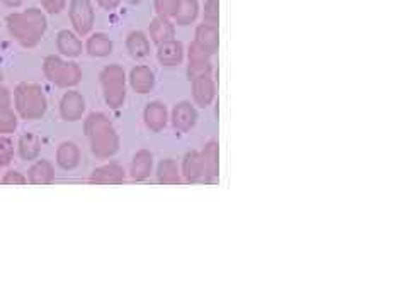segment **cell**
<instances>
[{
	"mask_svg": "<svg viewBox=\"0 0 408 305\" xmlns=\"http://www.w3.org/2000/svg\"><path fill=\"white\" fill-rule=\"evenodd\" d=\"M84 133L96 158L109 160L119 151V136L106 114H89L84 121Z\"/></svg>",
	"mask_w": 408,
	"mask_h": 305,
	"instance_id": "obj_1",
	"label": "cell"
},
{
	"mask_svg": "<svg viewBox=\"0 0 408 305\" xmlns=\"http://www.w3.org/2000/svg\"><path fill=\"white\" fill-rule=\"evenodd\" d=\"M9 31L24 48L38 46L47 31V18L38 9H30L24 14H14L7 19Z\"/></svg>",
	"mask_w": 408,
	"mask_h": 305,
	"instance_id": "obj_2",
	"label": "cell"
},
{
	"mask_svg": "<svg viewBox=\"0 0 408 305\" xmlns=\"http://www.w3.org/2000/svg\"><path fill=\"white\" fill-rule=\"evenodd\" d=\"M16 114L24 121H38L48 110V98L38 84L23 82L14 89Z\"/></svg>",
	"mask_w": 408,
	"mask_h": 305,
	"instance_id": "obj_3",
	"label": "cell"
},
{
	"mask_svg": "<svg viewBox=\"0 0 408 305\" xmlns=\"http://www.w3.org/2000/svg\"><path fill=\"white\" fill-rule=\"evenodd\" d=\"M101 86L104 102L109 109H121L126 102V72L119 65H107L102 70L101 75Z\"/></svg>",
	"mask_w": 408,
	"mask_h": 305,
	"instance_id": "obj_4",
	"label": "cell"
},
{
	"mask_svg": "<svg viewBox=\"0 0 408 305\" xmlns=\"http://www.w3.org/2000/svg\"><path fill=\"white\" fill-rule=\"evenodd\" d=\"M43 73L49 84L60 89H72L82 82V68L73 61H65L58 56L44 58Z\"/></svg>",
	"mask_w": 408,
	"mask_h": 305,
	"instance_id": "obj_5",
	"label": "cell"
},
{
	"mask_svg": "<svg viewBox=\"0 0 408 305\" xmlns=\"http://www.w3.org/2000/svg\"><path fill=\"white\" fill-rule=\"evenodd\" d=\"M211 56L204 48L192 41L187 48V77L189 80L199 75H213Z\"/></svg>",
	"mask_w": 408,
	"mask_h": 305,
	"instance_id": "obj_6",
	"label": "cell"
},
{
	"mask_svg": "<svg viewBox=\"0 0 408 305\" xmlns=\"http://www.w3.org/2000/svg\"><path fill=\"white\" fill-rule=\"evenodd\" d=\"M70 20L77 34H89L94 26V9L89 0H73L70 6Z\"/></svg>",
	"mask_w": 408,
	"mask_h": 305,
	"instance_id": "obj_7",
	"label": "cell"
},
{
	"mask_svg": "<svg viewBox=\"0 0 408 305\" xmlns=\"http://www.w3.org/2000/svg\"><path fill=\"white\" fill-rule=\"evenodd\" d=\"M168 121L172 122L175 131H179V133H187V131H191L197 122L196 107L187 100L177 102L174 109H172L171 115H168Z\"/></svg>",
	"mask_w": 408,
	"mask_h": 305,
	"instance_id": "obj_8",
	"label": "cell"
},
{
	"mask_svg": "<svg viewBox=\"0 0 408 305\" xmlns=\"http://www.w3.org/2000/svg\"><path fill=\"white\" fill-rule=\"evenodd\" d=\"M85 114V98L77 90H68L60 100V115L63 121L77 122L82 121Z\"/></svg>",
	"mask_w": 408,
	"mask_h": 305,
	"instance_id": "obj_9",
	"label": "cell"
},
{
	"mask_svg": "<svg viewBox=\"0 0 408 305\" xmlns=\"http://www.w3.org/2000/svg\"><path fill=\"white\" fill-rule=\"evenodd\" d=\"M191 92L196 105L203 107V109L211 105L214 96H216V84H214L213 75H199L192 78Z\"/></svg>",
	"mask_w": 408,
	"mask_h": 305,
	"instance_id": "obj_10",
	"label": "cell"
},
{
	"mask_svg": "<svg viewBox=\"0 0 408 305\" xmlns=\"http://www.w3.org/2000/svg\"><path fill=\"white\" fill-rule=\"evenodd\" d=\"M18 114L12 109V92L0 85V134H11L18 129Z\"/></svg>",
	"mask_w": 408,
	"mask_h": 305,
	"instance_id": "obj_11",
	"label": "cell"
},
{
	"mask_svg": "<svg viewBox=\"0 0 408 305\" xmlns=\"http://www.w3.org/2000/svg\"><path fill=\"white\" fill-rule=\"evenodd\" d=\"M89 181L96 185H121L126 181V171L119 163H106L90 173Z\"/></svg>",
	"mask_w": 408,
	"mask_h": 305,
	"instance_id": "obj_12",
	"label": "cell"
},
{
	"mask_svg": "<svg viewBox=\"0 0 408 305\" xmlns=\"http://www.w3.org/2000/svg\"><path fill=\"white\" fill-rule=\"evenodd\" d=\"M180 175L183 180L187 183H197V181H204V162L201 151H187L184 155L183 167H180Z\"/></svg>",
	"mask_w": 408,
	"mask_h": 305,
	"instance_id": "obj_13",
	"label": "cell"
},
{
	"mask_svg": "<svg viewBox=\"0 0 408 305\" xmlns=\"http://www.w3.org/2000/svg\"><path fill=\"white\" fill-rule=\"evenodd\" d=\"M168 109L163 102H150L143 110V121L152 133H162L168 124Z\"/></svg>",
	"mask_w": 408,
	"mask_h": 305,
	"instance_id": "obj_14",
	"label": "cell"
},
{
	"mask_svg": "<svg viewBox=\"0 0 408 305\" xmlns=\"http://www.w3.org/2000/svg\"><path fill=\"white\" fill-rule=\"evenodd\" d=\"M130 86L133 89V92L140 93V96H145L150 93L155 86V73L154 70L147 65H136V67L130 72L128 77Z\"/></svg>",
	"mask_w": 408,
	"mask_h": 305,
	"instance_id": "obj_15",
	"label": "cell"
},
{
	"mask_svg": "<svg viewBox=\"0 0 408 305\" xmlns=\"http://www.w3.org/2000/svg\"><path fill=\"white\" fill-rule=\"evenodd\" d=\"M184 55V44L177 39H171L167 41V43L159 44V49H156V60H159L160 65H163V67L167 68L183 65Z\"/></svg>",
	"mask_w": 408,
	"mask_h": 305,
	"instance_id": "obj_16",
	"label": "cell"
},
{
	"mask_svg": "<svg viewBox=\"0 0 408 305\" xmlns=\"http://www.w3.org/2000/svg\"><path fill=\"white\" fill-rule=\"evenodd\" d=\"M152 171H154V155L148 150H138L135 152L133 160H131L130 176L135 181H143L150 179Z\"/></svg>",
	"mask_w": 408,
	"mask_h": 305,
	"instance_id": "obj_17",
	"label": "cell"
},
{
	"mask_svg": "<svg viewBox=\"0 0 408 305\" xmlns=\"http://www.w3.org/2000/svg\"><path fill=\"white\" fill-rule=\"evenodd\" d=\"M194 43L204 48L209 55H216L218 48H220V32H218V26L213 24L203 22L196 27L194 32Z\"/></svg>",
	"mask_w": 408,
	"mask_h": 305,
	"instance_id": "obj_18",
	"label": "cell"
},
{
	"mask_svg": "<svg viewBox=\"0 0 408 305\" xmlns=\"http://www.w3.org/2000/svg\"><path fill=\"white\" fill-rule=\"evenodd\" d=\"M201 156L204 162V181L211 183L216 180L218 171H220V148L216 141L206 143V146L201 150Z\"/></svg>",
	"mask_w": 408,
	"mask_h": 305,
	"instance_id": "obj_19",
	"label": "cell"
},
{
	"mask_svg": "<svg viewBox=\"0 0 408 305\" xmlns=\"http://www.w3.org/2000/svg\"><path fill=\"white\" fill-rule=\"evenodd\" d=\"M148 32H150V39L159 46V44L167 43V41L175 39V22L172 19L156 15L150 22Z\"/></svg>",
	"mask_w": 408,
	"mask_h": 305,
	"instance_id": "obj_20",
	"label": "cell"
},
{
	"mask_svg": "<svg viewBox=\"0 0 408 305\" xmlns=\"http://www.w3.org/2000/svg\"><path fill=\"white\" fill-rule=\"evenodd\" d=\"M27 181L32 185H51L55 181V167L48 160H35L27 171Z\"/></svg>",
	"mask_w": 408,
	"mask_h": 305,
	"instance_id": "obj_21",
	"label": "cell"
},
{
	"mask_svg": "<svg viewBox=\"0 0 408 305\" xmlns=\"http://www.w3.org/2000/svg\"><path fill=\"white\" fill-rule=\"evenodd\" d=\"M80 163V150L75 143L63 141L56 150V164L65 171L75 170Z\"/></svg>",
	"mask_w": 408,
	"mask_h": 305,
	"instance_id": "obj_22",
	"label": "cell"
},
{
	"mask_svg": "<svg viewBox=\"0 0 408 305\" xmlns=\"http://www.w3.org/2000/svg\"><path fill=\"white\" fill-rule=\"evenodd\" d=\"M126 49L135 60H145L150 55V39L143 31H133L126 38Z\"/></svg>",
	"mask_w": 408,
	"mask_h": 305,
	"instance_id": "obj_23",
	"label": "cell"
},
{
	"mask_svg": "<svg viewBox=\"0 0 408 305\" xmlns=\"http://www.w3.org/2000/svg\"><path fill=\"white\" fill-rule=\"evenodd\" d=\"M156 180L162 185H180L183 183V175H180V168L175 160L166 158L156 167Z\"/></svg>",
	"mask_w": 408,
	"mask_h": 305,
	"instance_id": "obj_24",
	"label": "cell"
},
{
	"mask_svg": "<svg viewBox=\"0 0 408 305\" xmlns=\"http://www.w3.org/2000/svg\"><path fill=\"white\" fill-rule=\"evenodd\" d=\"M56 48L63 56L68 58H77L82 55L84 46H82V41L77 38V34L70 31H60L56 36Z\"/></svg>",
	"mask_w": 408,
	"mask_h": 305,
	"instance_id": "obj_25",
	"label": "cell"
},
{
	"mask_svg": "<svg viewBox=\"0 0 408 305\" xmlns=\"http://www.w3.org/2000/svg\"><path fill=\"white\" fill-rule=\"evenodd\" d=\"M18 151L20 160H24V162H35V160H38L41 152V139L31 133L23 134L19 138Z\"/></svg>",
	"mask_w": 408,
	"mask_h": 305,
	"instance_id": "obj_26",
	"label": "cell"
},
{
	"mask_svg": "<svg viewBox=\"0 0 408 305\" xmlns=\"http://www.w3.org/2000/svg\"><path fill=\"white\" fill-rule=\"evenodd\" d=\"M87 53L94 58H106L113 53V41L109 39V36L102 34V32H96L92 34L87 41Z\"/></svg>",
	"mask_w": 408,
	"mask_h": 305,
	"instance_id": "obj_27",
	"label": "cell"
},
{
	"mask_svg": "<svg viewBox=\"0 0 408 305\" xmlns=\"http://www.w3.org/2000/svg\"><path fill=\"white\" fill-rule=\"evenodd\" d=\"M199 2L197 0H180L179 11H177L174 22L177 26H189L194 24L197 15H199Z\"/></svg>",
	"mask_w": 408,
	"mask_h": 305,
	"instance_id": "obj_28",
	"label": "cell"
},
{
	"mask_svg": "<svg viewBox=\"0 0 408 305\" xmlns=\"http://www.w3.org/2000/svg\"><path fill=\"white\" fill-rule=\"evenodd\" d=\"M180 0H155V11L160 18L174 19L179 11Z\"/></svg>",
	"mask_w": 408,
	"mask_h": 305,
	"instance_id": "obj_29",
	"label": "cell"
},
{
	"mask_svg": "<svg viewBox=\"0 0 408 305\" xmlns=\"http://www.w3.org/2000/svg\"><path fill=\"white\" fill-rule=\"evenodd\" d=\"M14 158V143L7 134H0V167H7Z\"/></svg>",
	"mask_w": 408,
	"mask_h": 305,
	"instance_id": "obj_30",
	"label": "cell"
},
{
	"mask_svg": "<svg viewBox=\"0 0 408 305\" xmlns=\"http://www.w3.org/2000/svg\"><path fill=\"white\" fill-rule=\"evenodd\" d=\"M218 9H220V4H218V0H206L204 9H203L204 22L216 26L218 19H220V11Z\"/></svg>",
	"mask_w": 408,
	"mask_h": 305,
	"instance_id": "obj_31",
	"label": "cell"
},
{
	"mask_svg": "<svg viewBox=\"0 0 408 305\" xmlns=\"http://www.w3.org/2000/svg\"><path fill=\"white\" fill-rule=\"evenodd\" d=\"M27 183V176H24L23 173L11 170L4 175L2 185H14V187H19V185H26Z\"/></svg>",
	"mask_w": 408,
	"mask_h": 305,
	"instance_id": "obj_32",
	"label": "cell"
},
{
	"mask_svg": "<svg viewBox=\"0 0 408 305\" xmlns=\"http://www.w3.org/2000/svg\"><path fill=\"white\" fill-rule=\"evenodd\" d=\"M43 7L51 14H58V12L65 7V0H41Z\"/></svg>",
	"mask_w": 408,
	"mask_h": 305,
	"instance_id": "obj_33",
	"label": "cell"
},
{
	"mask_svg": "<svg viewBox=\"0 0 408 305\" xmlns=\"http://www.w3.org/2000/svg\"><path fill=\"white\" fill-rule=\"evenodd\" d=\"M97 2H99V6L102 7V9L113 11L114 7L119 6V2H121V0H97Z\"/></svg>",
	"mask_w": 408,
	"mask_h": 305,
	"instance_id": "obj_34",
	"label": "cell"
},
{
	"mask_svg": "<svg viewBox=\"0 0 408 305\" xmlns=\"http://www.w3.org/2000/svg\"><path fill=\"white\" fill-rule=\"evenodd\" d=\"M4 2H6L7 6H19V4L23 2V0H4Z\"/></svg>",
	"mask_w": 408,
	"mask_h": 305,
	"instance_id": "obj_35",
	"label": "cell"
},
{
	"mask_svg": "<svg viewBox=\"0 0 408 305\" xmlns=\"http://www.w3.org/2000/svg\"><path fill=\"white\" fill-rule=\"evenodd\" d=\"M128 2L133 4V6H136V4H140V2H142V0H128Z\"/></svg>",
	"mask_w": 408,
	"mask_h": 305,
	"instance_id": "obj_36",
	"label": "cell"
},
{
	"mask_svg": "<svg viewBox=\"0 0 408 305\" xmlns=\"http://www.w3.org/2000/svg\"><path fill=\"white\" fill-rule=\"evenodd\" d=\"M0 82H2V73H0Z\"/></svg>",
	"mask_w": 408,
	"mask_h": 305,
	"instance_id": "obj_37",
	"label": "cell"
}]
</instances>
